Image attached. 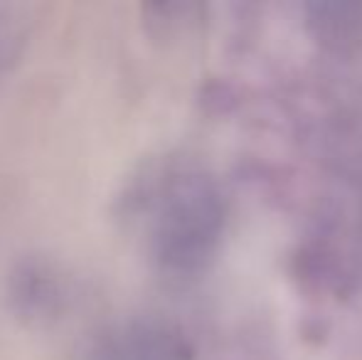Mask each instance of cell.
Instances as JSON below:
<instances>
[{"label":"cell","instance_id":"cell-1","mask_svg":"<svg viewBox=\"0 0 362 360\" xmlns=\"http://www.w3.org/2000/svg\"><path fill=\"white\" fill-rule=\"evenodd\" d=\"M144 202L151 207V250L163 267L190 272L212 255L222 230V200L202 170L163 168L144 190Z\"/></svg>","mask_w":362,"mask_h":360},{"label":"cell","instance_id":"cell-2","mask_svg":"<svg viewBox=\"0 0 362 360\" xmlns=\"http://www.w3.org/2000/svg\"><path fill=\"white\" fill-rule=\"evenodd\" d=\"M8 296L23 316L47 318L64 301V277L42 255L18 257L8 272Z\"/></svg>","mask_w":362,"mask_h":360},{"label":"cell","instance_id":"cell-3","mask_svg":"<svg viewBox=\"0 0 362 360\" xmlns=\"http://www.w3.org/2000/svg\"><path fill=\"white\" fill-rule=\"evenodd\" d=\"M18 40H20V35H18L15 23L8 18V15L0 13V64L10 59V54L15 52V45H18Z\"/></svg>","mask_w":362,"mask_h":360}]
</instances>
